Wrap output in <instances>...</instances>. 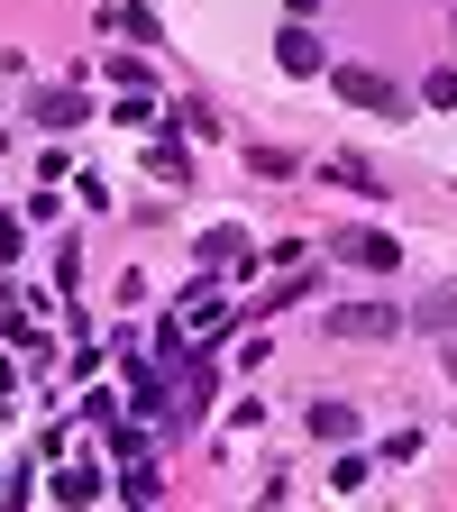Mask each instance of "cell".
<instances>
[{"instance_id":"6da1fadb","label":"cell","mask_w":457,"mask_h":512,"mask_svg":"<svg viewBox=\"0 0 457 512\" xmlns=\"http://www.w3.org/2000/svg\"><path fill=\"white\" fill-rule=\"evenodd\" d=\"M330 256H339V266H366V275H394V266H403V247L384 238V229H339Z\"/></svg>"},{"instance_id":"7a4b0ae2","label":"cell","mask_w":457,"mask_h":512,"mask_svg":"<svg viewBox=\"0 0 457 512\" xmlns=\"http://www.w3.org/2000/svg\"><path fill=\"white\" fill-rule=\"evenodd\" d=\"M339 101H357V110H375V119H403V92L394 83H384V74H366V64H339Z\"/></svg>"},{"instance_id":"3957f363","label":"cell","mask_w":457,"mask_h":512,"mask_svg":"<svg viewBox=\"0 0 457 512\" xmlns=\"http://www.w3.org/2000/svg\"><path fill=\"white\" fill-rule=\"evenodd\" d=\"M394 330H403L394 302H339L330 311V339H394Z\"/></svg>"},{"instance_id":"277c9868","label":"cell","mask_w":457,"mask_h":512,"mask_svg":"<svg viewBox=\"0 0 457 512\" xmlns=\"http://www.w3.org/2000/svg\"><path fill=\"white\" fill-rule=\"evenodd\" d=\"M28 119L46 128V138H64V128H83L92 110H83V92H37V101H28Z\"/></svg>"},{"instance_id":"5b68a950","label":"cell","mask_w":457,"mask_h":512,"mask_svg":"<svg viewBox=\"0 0 457 512\" xmlns=\"http://www.w3.org/2000/svg\"><path fill=\"white\" fill-rule=\"evenodd\" d=\"M275 55H284V74H330V55H320V37H311L302 19H293V28L275 37Z\"/></svg>"},{"instance_id":"8992f818","label":"cell","mask_w":457,"mask_h":512,"mask_svg":"<svg viewBox=\"0 0 457 512\" xmlns=\"http://www.w3.org/2000/svg\"><path fill=\"white\" fill-rule=\"evenodd\" d=\"M247 256H256V238H247V229H229V220H220V229H202V266H247Z\"/></svg>"},{"instance_id":"52a82bcc","label":"cell","mask_w":457,"mask_h":512,"mask_svg":"<svg viewBox=\"0 0 457 512\" xmlns=\"http://www.w3.org/2000/svg\"><path fill=\"white\" fill-rule=\"evenodd\" d=\"M412 320H421V330H430V339H448V330H457V275H448V284H430Z\"/></svg>"},{"instance_id":"ba28073f","label":"cell","mask_w":457,"mask_h":512,"mask_svg":"<svg viewBox=\"0 0 457 512\" xmlns=\"http://www.w3.org/2000/svg\"><path fill=\"white\" fill-rule=\"evenodd\" d=\"M119 494H128V503H156V494H165L156 458H128V467H119Z\"/></svg>"},{"instance_id":"9c48e42d","label":"cell","mask_w":457,"mask_h":512,"mask_svg":"<svg viewBox=\"0 0 457 512\" xmlns=\"http://www.w3.org/2000/svg\"><path fill=\"white\" fill-rule=\"evenodd\" d=\"M311 430L348 448V439H357V412H348V403H311Z\"/></svg>"},{"instance_id":"30bf717a","label":"cell","mask_w":457,"mask_h":512,"mask_svg":"<svg viewBox=\"0 0 457 512\" xmlns=\"http://www.w3.org/2000/svg\"><path fill=\"white\" fill-rule=\"evenodd\" d=\"M330 183H348V192H375V165H366V156H330Z\"/></svg>"},{"instance_id":"8fae6325","label":"cell","mask_w":457,"mask_h":512,"mask_svg":"<svg viewBox=\"0 0 457 512\" xmlns=\"http://www.w3.org/2000/svg\"><path fill=\"white\" fill-rule=\"evenodd\" d=\"M55 494H64V503H92V494H101V476H92V467H64V476H55Z\"/></svg>"},{"instance_id":"7c38bea8","label":"cell","mask_w":457,"mask_h":512,"mask_svg":"<svg viewBox=\"0 0 457 512\" xmlns=\"http://www.w3.org/2000/svg\"><path fill=\"white\" fill-rule=\"evenodd\" d=\"M174 128H183V138H220V119H211L202 101H183V110H174Z\"/></svg>"},{"instance_id":"4fadbf2b","label":"cell","mask_w":457,"mask_h":512,"mask_svg":"<svg viewBox=\"0 0 457 512\" xmlns=\"http://www.w3.org/2000/svg\"><path fill=\"white\" fill-rule=\"evenodd\" d=\"M119 28L138 37V46H156V10H147V0H128V10H119Z\"/></svg>"},{"instance_id":"5bb4252c","label":"cell","mask_w":457,"mask_h":512,"mask_svg":"<svg viewBox=\"0 0 457 512\" xmlns=\"http://www.w3.org/2000/svg\"><path fill=\"white\" fill-rule=\"evenodd\" d=\"M330 494H366V458H339L330 467Z\"/></svg>"},{"instance_id":"9a60e30c","label":"cell","mask_w":457,"mask_h":512,"mask_svg":"<svg viewBox=\"0 0 457 512\" xmlns=\"http://www.w3.org/2000/svg\"><path fill=\"white\" fill-rule=\"evenodd\" d=\"M421 101H430V110H448V101H457V74H430V83H421Z\"/></svg>"},{"instance_id":"2e32d148","label":"cell","mask_w":457,"mask_h":512,"mask_svg":"<svg viewBox=\"0 0 457 512\" xmlns=\"http://www.w3.org/2000/svg\"><path fill=\"white\" fill-rule=\"evenodd\" d=\"M0 266H19V220H0Z\"/></svg>"},{"instance_id":"e0dca14e","label":"cell","mask_w":457,"mask_h":512,"mask_svg":"<svg viewBox=\"0 0 457 512\" xmlns=\"http://www.w3.org/2000/svg\"><path fill=\"white\" fill-rule=\"evenodd\" d=\"M439 366H448V384H457V330H448V348H439Z\"/></svg>"},{"instance_id":"ac0fdd59","label":"cell","mask_w":457,"mask_h":512,"mask_svg":"<svg viewBox=\"0 0 457 512\" xmlns=\"http://www.w3.org/2000/svg\"><path fill=\"white\" fill-rule=\"evenodd\" d=\"M302 10H320V0H293V19H302Z\"/></svg>"},{"instance_id":"d6986e66","label":"cell","mask_w":457,"mask_h":512,"mask_svg":"<svg viewBox=\"0 0 457 512\" xmlns=\"http://www.w3.org/2000/svg\"><path fill=\"white\" fill-rule=\"evenodd\" d=\"M0 494H10V485H0Z\"/></svg>"}]
</instances>
